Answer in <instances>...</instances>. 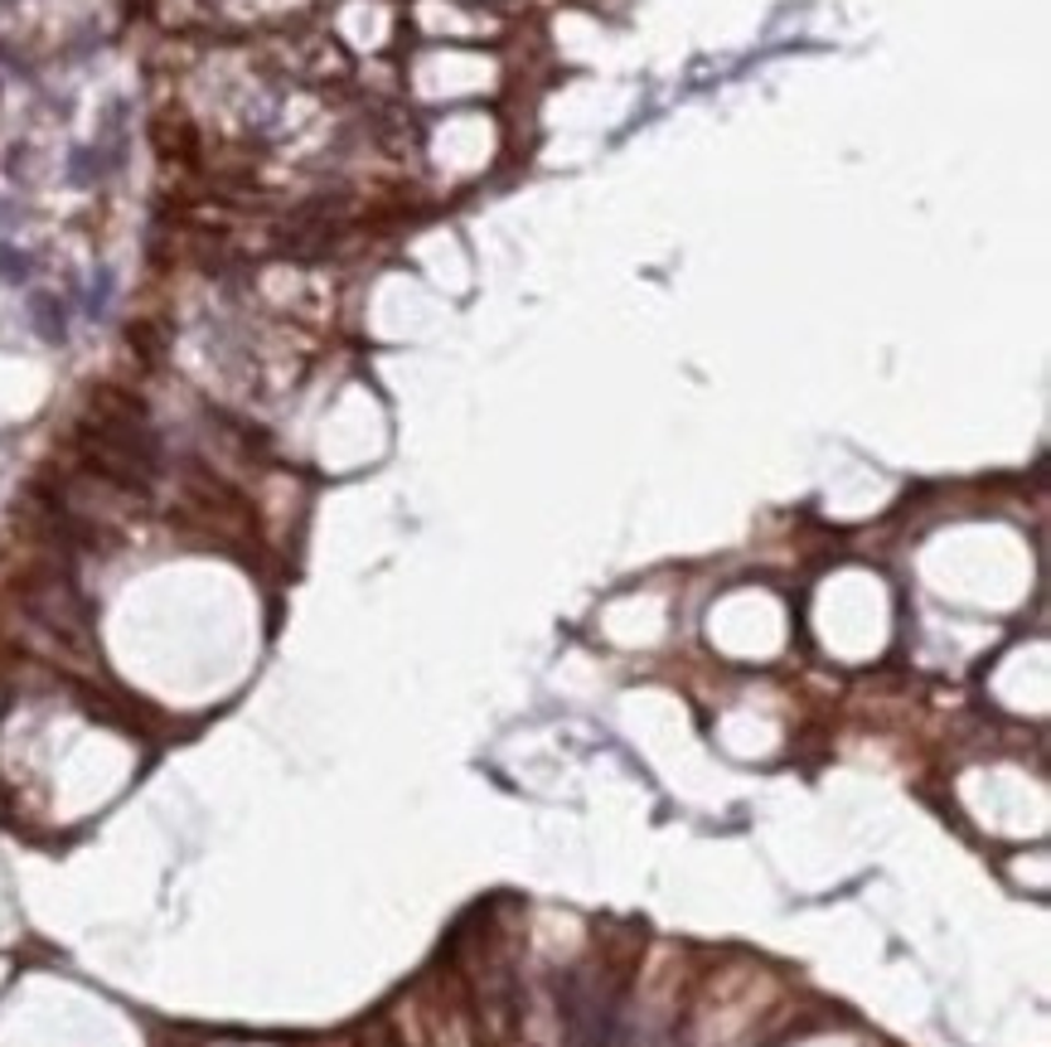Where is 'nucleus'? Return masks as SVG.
Wrapping results in <instances>:
<instances>
[{"label":"nucleus","mask_w":1051,"mask_h":1047,"mask_svg":"<svg viewBox=\"0 0 1051 1047\" xmlns=\"http://www.w3.org/2000/svg\"><path fill=\"white\" fill-rule=\"evenodd\" d=\"M34 325L48 335V339H58L64 335V311H58V301L54 296H40V306H34Z\"/></svg>","instance_id":"nucleus-1"}]
</instances>
